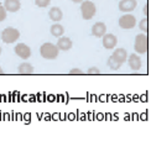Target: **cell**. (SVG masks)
<instances>
[{
  "mask_svg": "<svg viewBox=\"0 0 151 147\" xmlns=\"http://www.w3.org/2000/svg\"><path fill=\"white\" fill-rule=\"evenodd\" d=\"M127 58H128L127 49L116 48L114 52H113V54L110 56V58L108 60V66L110 69H113V71H116V69L120 68V66L127 61Z\"/></svg>",
  "mask_w": 151,
  "mask_h": 147,
  "instance_id": "1",
  "label": "cell"
},
{
  "mask_svg": "<svg viewBox=\"0 0 151 147\" xmlns=\"http://www.w3.org/2000/svg\"><path fill=\"white\" fill-rule=\"evenodd\" d=\"M58 52H60L58 47L51 42L43 43L40 47V53L42 56V58L45 60H56L58 57Z\"/></svg>",
  "mask_w": 151,
  "mask_h": 147,
  "instance_id": "2",
  "label": "cell"
},
{
  "mask_svg": "<svg viewBox=\"0 0 151 147\" xmlns=\"http://www.w3.org/2000/svg\"><path fill=\"white\" fill-rule=\"evenodd\" d=\"M97 12V8H96V4L89 1V0H84L82 1V5H81V14H82V17L84 20H91V19L96 15Z\"/></svg>",
  "mask_w": 151,
  "mask_h": 147,
  "instance_id": "3",
  "label": "cell"
},
{
  "mask_svg": "<svg viewBox=\"0 0 151 147\" xmlns=\"http://www.w3.org/2000/svg\"><path fill=\"white\" fill-rule=\"evenodd\" d=\"M147 46H149V42H147L146 34L136 35V37H135V44H134V48H135L136 52L140 53V54L147 53Z\"/></svg>",
  "mask_w": 151,
  "mask_h": 147,
  "instance_id": "4",
  "label": "cell"
},
{
  "mask_svg": "<svg viewBox=\"0 0 151 147\" xmlns=\"http://www.w3.org/2000/svg\"><path fill=\"white\" fill-rule=\"evenodd\" d=\"M19 37H20V32H19V30L14 27H6L1 32V40L8 44L16 42L19 40Z\"/></svg>",
  "mask_w": 151,
  "mask_h": 147,
  "instance_id": "5",
  "label": "cell"
},
{
  "mask_svg": "<svg viewBox=\"0 0 151 147\" xmlns=\"http://www.w3.org/2000/svg\"><path fill=\"white\" fill-rule=\"evenodd\" d=\"M136 25V19L134 15H123L120 19H119V26L124 30H130V29H134V26Z\"/></svg>",
  "mask_w": 151,
  "mask_h": 147,
  "instance_id": "6",
  "label": "cell"
},
{
  "mask_svg": "<svg viewBox=\"0 0 151 147\" xmlns=\"http://www.w3.org/2000/svg\"><path fill=\"white\" fill-rule=\"evenodd\" d=\"M15 53L22 60H27L31 57V48L25 43H17L15 46Z\"/></svg>",
  "mask_w": 151,
  "mask_h": 147,
  "instance_id": "7",
  "label": "cell"
},
{
  "mask_svg": "<svg viewBox=\"0 0 151 147\" xmlns=\"http://www.w3.org/2000/svg\"><path fill=\"white\" fill-rule=\"evenodd\" d=\"M137 6L136 0H122L119 3V10L123 12H130Z\"/></svg>",
  "mask_w": 151,
  "mask_h": 147,
  "instance_id": "8",
  "label": "cell"
},
{
  "mask_svg": "<svg viewBox=\"0 0 151 147\" xmlns=\"http://www.w3.org/2000/svg\"><path fill=\"white\" fill-rule=\"evenodd\" d=\"M118 43V40H116V36L113 35V34H105L103 36V46L106 48V49H113Z\"/></svg>",
  "mask_w": 151,
  "mask_h": 147,
  "instance_id": "9",
  "label": "cell"
},
{
  "mask_svg": "<svg viewBox=\"0 0 151 147\" xmlns=\"http://www.w3.org/2000/svg\"><path fill=\"white\" fill-rule=\"evenodd\" d=\"M106 34V26L104 22H96L92 27V35L98 38L103 37Z\"/></svg>",
  "mask_w": 151,
  "mask_h": 147,
  "instance_id": "10",
  "label": "cell"
},
{
  "mask_svg": "<svg viewBox=\"0 0 151 147\" xmlns=\"http://www.w3.org/2000/svg\"><path fill=\"white\" fill-rule=\"evenodd\" d=\"M129 62V67L133 69V71H139V69L142 67V61L140 58V56L137 54H131L129 56V58H127Z\"/></svg>",
  "mask_w": 151,
  "mask_h": 147,
  "instance_id": "11",
  "label": "cell"
},
{
  "mask_svg": "<svg viewBox=\"0 0 151 147\" xmlns=\"http://www.w3.org/2000/svg\"><path fill=\"white\" fill-rule=\"evenodd\" d=\"M56 46H57L58 49H61V51H68V49L72 48L73 42L70 37H58V42Z\"/></svg>",
  "mask_w": 151,
  "mask_h": 147,
  "instance_id": "12",
  "label": "cell"
},
{
  "mask_svg": "<svg viewBox=\"0 0 151 147\" xmlns=\"http://www.w3.org/2000/svg\"><path fill=\"white\" fill-rule=\"evenodd\" d=\"M4 8H5V10H6V11L16 12L19 9L21 8L20 0H5V3H4Z\"/></svg>",
  "mask_w": 151,
  "mask_h": 147,
  "instance_id": "13",
  "label": "cell"
},
{
  "mask_svg": "<svg viewBox=\"0 0 151 147\" xmlns=\"http://www.w3.org/2000/svg\"><path fill=\"white\" fill-rule=\"evenodd\" d=\"M48 16H50V19H51L52 21L58 22V21H61V20H62V17H63V12H62V10H61L60 8H57V6H55V8H52L51 10H50Z\"/></svg>",
  "mask_w": 151,
  "mask_h": 147,
  "instance_id": "14",
  "label": "cell"
},
{
  "mask_svg": "<svg viewBox=\"0 0 151 147\" xmlns=\"http://www.w3.org/2000/svg\"><path fill=\"white\" fill-rule=\"evenodd\" d=\"M17 71L20 74H31V73H34V67L32 65H30V63H21L20 66H19L17 68Z\"/></svg>",
  "mask_w": 151,
  "mask_h": 147,
  "instance_id": "15",
  "label": "cell"
},
{
  "mask_svg": "<svg viewBox=\"0 0 151 147\" xmlns=\"http://www.w3.org/2000/svg\"><path fill=\"white\" fill-rule=\"evenodd\" d=\"M51 34H52V36H55V37H61L62 35H63V32H65V29H63V26L62 25H60V24H56V25H53V26H51Z\"/></svg>",
  "mask_w": 151,
  "mask_h": 147,
  "instance_id": "16",
  "label": "cell"
},
{
  "mask_svg": "<svg viewBox=\"0 0 151 147\" xmlns=\"http://www.w3.org/2000/svg\"><path fill=\"white\" fill-rule=\"evenodd\" d=\"M50 3H51V0H35V4L39 8H46L50 5Z\"/></svg>",
  "mask_w": 151,
  "mask_h": 147,
  "instance_id": "17",
  "label": "cell"
},
{
  "mask_svg": "<svg viewBox=\"0 0 151 147\" xmlns=\"http://www.w3.org/2000/svg\"><path fill=\"white\" fill-rule=\"evenodd\" d=\"M139 27H140L141 31H144V32H147V19H146V17L144 19V20L140 21Z\"/></svg>",
  "mask_w": 151,
  "mask_h": 147,
  "instance_id": "18",
  "label": "cell"
},
{
  "mask_svg": "<svg viewBox=\"0 0 151 147\" xmlns=\"http://www.w3.org/2000/svg\"><path fill=\"white\" fill-rule=\"evenodd\" d=\"M6 19V10L3 5H0V22L4 21Z\"/></svg>",
  "mask_w": 151,
  "mask_h": 147,
  "instance_id": "19",
  "label": "cell"
},
{
  "mask_svg": "<svg viewBox=\"0 0 151 147\" xmlns=\"http://www.w3.org/2000/svg\"><path fill=\"white\" fill-rule=\"evenodd\" d=\"M87 72H88V74H99L100 73V71H99L97 67H92V68L88 69Z\"/></svg>",
  "mask_w": 151,
  "mask_h": 147,
  "instance_id": "20",
  "label": "cell"
},
{
  "mask_svg": "<svg viewBox=\"0 0 151 147\" xmlns=\"http://www.w3.org/2000/svg\"><path fill=\"white\" fill-rule=\"evenodd\" d=\"M70 73L71 74H82V73H83V71L79 69V68H72L71 71H70Z\"/></svg>",
  "mask_w": 151,
  "mask_h": 147,
  "instance_id": "21",
  "label": "cell"
},
{
  "mask_svg": "<svg viewBox=\"0 0 151 147\" xmlns=\"http://www.w3.org/2000/svg\"><path fill=\"white\" fill-rule=\"evenodd\" d=\"M73 3H82V1H84V0H72Z\"/></svg>",
  "mask_w": 151,
  "mask_h": 147,
  "instance_id": "22",
  "label": "cell"
},
{
  "mask_svg": "<svg viewBox=\"0 0 151 147\" xmlns=\"http://www.w3.org/2000/svg\"><path fill=\"white\" fill-rule=\"evenodd\" d=\"M0 74H3V69L1 68H0Z\"/></svg>",
  "mask_w": 151,
  "mask_h": 147,
  "instance_id": "23",
  "label": "cell"
},
{
  "mask_svg": "<svg viewBox=\"0 0 151 147\" xmlns=\"http://www.w3.org/2000/svg\"><path fill=\"white\" fill-rule=\"evenodd\" d=\"M0 54H1V47H0Z\"/></svg>",
  "mask_w": 151,
  "mask_h": 147,
  "instance_id": "24",
  "label": "cell"
}]
</instances>
